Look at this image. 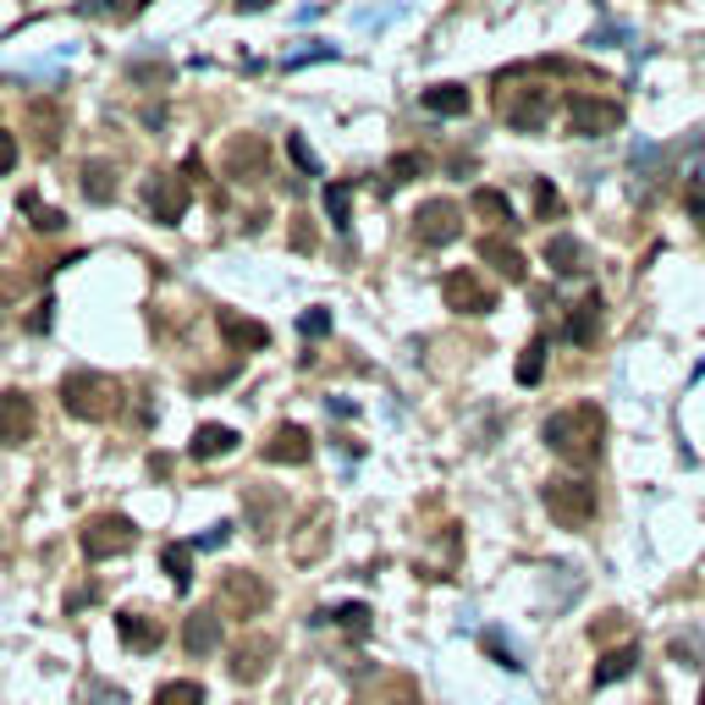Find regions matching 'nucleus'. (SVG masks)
I'll return each instance as SVG.
<instances>
[{
	"mask_svg": "<svg viewBox=\"0 0 705 705\" xmlns=\"http://www.w3.org/2000/svg\"><path fill=\"white\" fill-rule=\"evenodd\" d=\"M541 435H546V446L573 463V469H590L601 452H606V414L595 409V403H573V409H557L552 420L541 424Z\"/></svg>",
	"mask_w": 705,
	"mask_h": 705,
	"instance_id": "f257e3e1",
	"label": "nucleus"
},
{
	"mask_svg": "<svg viewBox=\"0 0 705 705\" xmlns=\"http://www.w3.org/2000/svg\"><path fill=\"white\" fill-rule=\"evenodd\" d=\"M552 105H557V89L552 83H530V67L496 78V117L513 133H541L552 122Z\"/></svg>",
	"mask_w": 705,
	"mask_h": 705,
	"instance_id": "f03ea898",
	"label": "nucleus"
},
{
	"mask_svg": "<svg viewBox=\"0 0 705 705\" xmlns=\"http://www.w3.org/2000/svg\"><path fill=\"white\" fill-rule=\"evenodd\" d=\"M61 409L72 420H89V424L111 420L122 409V381L117 375H100V370H72L61 381Z\"/></svg>",
	"mask_w": 705,
	"mask_h": 705,
	"instance_id": "7ed1b4c3",
	"label": "nucleus"
},
{
	"mask_svg": "<svg viewBox=\"0 0 705 705\" xmlns=\"http://www.w3.org/2000/svg\"><path fill=\"white\" fill-rule=\"evenodd\" d=\"M78 541H83V557H89V563L128 557V552L139 546V524H133V518H122V513H94V518L78 530Z\"/></svg>",
	"mask_w": 705,
	"mask_h": 705,
	"instance_id": "20e7f679",
	"label": "nucleus"
},
{
	"mask_svg": "<svg viewBox=\"0 0 705 705\" xmlns=\"http://www.w3.org/2000/svg\"><path fill=\"white\" fill-rule=\"evenodd\" d=\"M541 502H546V513H552L563 530H584V524L595 518V485L578 480V474L546 480V485H541Z\"/></svg>",
	"mask_w": 705,
	"mask_h": 705,
	"instance_id": "39448f33",
	"label": "nucleus"
},
{
	"mask_svg": "<svg viewBox=\"0 0 705 705\" xmlns=\"http://www.w3.org/2000/svg\"><path fill=\"white\" fill-rule=\"evenodd\" d=\"M215 601H221V612H232V617H260V612L271 606V584H265L254 567H226L221 584H215Z\"/></svg>",
	"mask_w": 705,
	"mask_h": 705,
	"instance_id": "423d86ee",
	"label": "nucleus"
},
{
	"mask_svg": "<svg viewBox=\"0 0 705 705\" xmlns=\"http://www.w3.org/2000/svg\"><path fill=\"white\" fill-rule=\"evenodd\" d=\"M188 204H193V182H188L182 171H154V177L143 182V210H149L160 226H177V221L188 215Z\"/></svg>",
	"mask_w": 705,
	"mask_h": 705,
	"instance_id": "0eeeda50",
	"label": "nucleus"
},
{
	"mask_svg": "<svg viewBox=\"0 0 705 705\" xmlns=\"http://www.w3.org/2000/svg\"><path fill=\"white\" fill-rule=\"evenodd\" d=\"M567 128L578 139H606L623 128V105L606 94H567Z\"/></svg>",
	"mask_w": 705,
	"mask_h": 705,
	"instance_id": "6e6552de",
	"label": "nucleus"
},
{
	"mask_svg": "<svg viewBox=\"0 0 705 705\" xmlns=\"http://www.w3.org/2000/svg\"><path fill=\"white\" fill-rule=\"evenodd\" d=\"M463 238V204L452 199H424L420 215H414V243L420 249H446Z\"/></svg>",
	"mask_w": 705,
	"mask_h": 705,
	"instance_id": "1a4fd4ad",
	"label": "nucleus"
},
{
	"mask_svg": "<svg viewBox=\"0 0 705 705\" xmlns=\"http://www.w3.org/2000/svg\"><path fill=\"white\" fill-rule=\"evenodd\" d=\"M221 165H226L232 182H265L271 177V149H265L260 133H238V139H226Z\"/></svg>",
	"mask_w": 705,
	"mask_h": 705,
	"instance_id": "9d476101",
	"label": "nucleus"
},
{
	"mask_svg": "<svg viewBox=\"0 0 705 705\" xmlns=\"http://www.w3.org/2000/svg\"><path fill=\"white\" fill-rule=\"evenodd\" d=\"M271 667H276V639L271 634H249V639L232 645V662H226L232 684H260V678H271Z\"/></svg>",
	"mask_w": 705,
	"mask_h": 705,
	"instance_id": "9b49d317",
	"label": "nucleus"
},
{
	"mask_svg": "<svg viewBox=\"0 0 705 705\" xmlns=\"http://www.w3.org/2000/svg\"><path fill=\"white\" fill-rule=\"evenodd\" d=\"M441 298H446L452 314H491V309H496V292L480 282L474 271H452V276L441 282Z\"/></svg>",
	"mask_w": 705,
	"mask_h": 705,
	"instance_id": "f8f14e48",
	"label": "nucleus"
},
{
	"mask_svg": "<svg viewBox=\"0 0 705 705\" xmlns=\"http://www.w3.org/2000/svg\"><path fill=\"white\" fill-rule=\"evenodd\" d=\"M39 414H33V397L28 392H0V446H22L33 441Z\"/></svg>",
	"mask_w": 705,
	"mask_h": 705,
	"instance_id": "ddd939ff",
	"label": "nucleus"
},
{
	"mask_svg": "<svg viewBox=\"0 0 705 705\" xmlns=\"http://www.w3.org/2000/svg\"><path fill=\"white\" fill-rule=\"evenodd\" d=\"M314 457V441L303 424H276L271 441H265V463H286V469H303Z\"/></svg>",
	"mask_w": 705,
	"mask_h": 705,
	"instance_id": "4468645a",
	"label": "nucleus"
},
{
	"mask_svg": "<svg viewBox=\"0 0 705 705\" xmlns=\"http://www.w3.org/2000/svg\"><path fill=\"white\" fill-rule=\"evenodd\" d=\"M480 260H485L502 282H513V286L530 282V260H524V249L507 243V238H485V243H480Z\"/></svg>",
	"mask_w": 705,
	"mask_h": 705,
	"instance_id": "2eb2a0df",
	"label": "nucleus"
},
{
	"mask_svg": "<svg viewBox=\"0 0 705 705\" xmlns=\"http://www.w3.org/2000/svg\"><path fill=\"white\" fill-rule=\"evenodd\" d=\"M117 634H122V645L139 651V656H149V651L165 645V628H160V617H149V612H117Z\"/></svg>",
	"mask_w": 705,
	"mask_h": 705,
	"instance_id": "dca6fc26",
	"label": "nucleus"
},
{
	"mask_svg": "<svg viewBox=\"0 0 705 705\" xmlns=\"http://www.w3.org/2000/svg\"><path fill=\"white\" fill-rule=\"evenodd\" d=\"M215 325H221L226 348H238V353H243V348H249V353H265V348H271V331H265L260 320H243L238 309H221V314H215Z\"/></svg>",
	"mask_w": 705,
	"mask_h": 705,
	"instance_id": "f3484780",
	"label": "nucleus"
},
{
	"mask_svg": "<svg viewBox=\"0 0 705 705\" xmlns=\"http://www.w3.org/2000/svg\"><path fill=\"white\" fill-rule=\"evenodd\" d=\"M563 336L573 342V348H590L595 336H601V292H584L573 309H567V325Z\"/></svg>",
	"mask_w": 705,
	"mask_h": 705,
	"instance_id": "a211bd4d",
	"label": "nucleus"
},
{
	"mask_svg": "<svg viewBox=\"0 0 705 705\" xmlns=\"http://www.w3.org/2000/svg\"><path fill=\"white\" fill-rule=\"evenodd\" d=\"M28 128H33V143L50 154V149H56V139H61V128H67L61 100H28Z\"/></svg>",
	"mask_w": 705,
	"mask_h": 705,
	"instance_id": "6ab92c4d",
	"label": "nucleus"
},
{
	"mask_svg": "<svg viewBox=\"0 0 705 705\" xmlns=\"http://www.w3.org/2000/svg\"><path fill=\"white\" fill-rule=\"evenodd\" d=\"M546 265H552L557 276H584V271H590V249H584L578 238L557 232V238H546Z\"/></svg>",
	"mask_w": 705,
	"mask_h": 705,
	"instance_id": "aec40b11",
	"label": "nucleus"
},
{
	"mask_svg": "<svg viewBox=\"0 0 705 705\" xmlns=\"http://www.w3.org/2000/svg\"><path fill=\"white\" fill-rule=\"evenodd\" d=\"M238 441H243V435H238L232 424H199V430L188 435V452H193L199 463H210V457H226Z\"/></svg>",
	"mask_w": 705,
	"mask_h": 705,
	"instance_id": "412c9836",
	"label": "nucleus"
},
{
	"mask_svg": "<svg viewBox=\"0 0 705 705\" xmlns=\"http://www.w3.org/2000/svg\"><path fill=\"white\" fill-rule=\"evenodd\" d=\"M221 645V617L215 612H188V623H182V651L188 656H210Z\"/></svg>",
	"mask_w": 705,
	"mask_h": 705,
	"instance_id": "4be33fe9",
	"label": "nucleus"
},
{
	"mask_svg": "<svg viewBox=\"0 0 705 705\" xmlns=\"http://www.w3.org/2000/svg\"><path fill=\"white\" fill-rule=\"evenodd\" d=\"M628 673H639V645H617V651H606L601 662H595V689H606V684H623Z\"/></svg>",
	"mask_w": 705,
	"mask_h": 705,
	"instance_id": "5701e85b",
	"label": "nucleus"
},
{
	"mask_svg": "<svg viewBox=\"0 0 705 705\" xmlns=\"http://www.w3.org/2000/svg\"><path fill=\"white\" fill-rule=\"evenodd\" d=\"M420 105L430 117H463L469 111V89L463 83H435V89H424Z\"/></svg>",
	"mask_w": 705,
	"mask_h": 705,
	"instance_id": "b1692460",
	"label": "nucleus"
},
{
	"mask_svg": "<svg viewBox=\"0 0 705 705\" xmlns=\"http://www.w3.org/2000/svg\"><path fill=\"white\" fill-rule=\"evenodd\" d=\"M83 193H89L94 204L117 199V165H111V160H83Z\"/></svg>",
	"mask_w": 705,
	"mask_h": 705,
	"instance_id": "393cba45",
	"label": "nucleus"
},
{
	"mask_svg": "<svg viewBox=\"0 0 705 705\" xmlns=\"http://www.w3.org/2000/svg\"><path fill=\"white\" fill-rule=\"evenodd\" d=\"M469 210H474V215H485V221H496V226H518V221H513V204H507V193H496V188H474Z\"/></svg>",
	"mask_w": 705,
	"mask_h": 705,
	"instance_id": "a878e982",
	"label": "nucleus"
},
{
	"mask_svg": "<svg viewBox=\"0 0 705 705\" xmlns=\"http://www.w3.org/2000/svg\"><path fill=\"white\" fill-rule=\"evenodd\" d=\"M370 617H375V612H370L364 601H348V606L320 612V623H336V628H342V634H353V639H359V634H370Z\"/></svg>",
	"mask_w": 705,
	"mask_h": 705,
	"instance_id": "bb28decb",
	"label": "nucleus"
},
{
	"mask_svg": "<svg viewBox=\"0 0 705 705\" xmlns=\"http://www.w3.org/2000/svg\"><path fill=\"white\" fill-rule=\"evenodd\" d=\"M375 705H424V695H420V684H414V678L386 673V678L375 684Z\"/></svg>",
	"mask_w": 705,
	"mask_h": 705,
	"instance_id": "cd10ccee",
	"label": "nucleus"
},
{
	"mask_svg": "<svg viewBox=\"0 0 705 705\" xmlns=\"http://www.w3.org/2000/svg\"><path fill=\"white\" fill-rule=\"evenodd\" d=\"M325 524H331V513H325V507H314V513H309V524H303L309 535H298V541H292V557H298V563H314V552H320V541L331 535Z\"/></svg>",
	"mask_w": 705,
	"mask_h": 705,
	"instance_id": "c85d7f7f",
	"label": "nucleus"
},
{
	"mask_svg": "<svg viewBox=\"0 0 705 705\" xmlns=\"http://www.w3.org/2000/svg\"><path fill=\"white\" fill-rule=\"evenodd\" d=\"M154 705H204V684H193V678L160 684V689H154Z\"/></svg>",
	"mask_w": 705,
	"mask_h": 705,
	"instance_id": "c756f323",
	"label": "nucleus"
},
{
	"mask_svg": "<svg viewBox=\"0 0 705 705\" xmlns=\"http://www.w3.org/2000/svg\"><path fill=\"white\" fill-rule=\"evenodd\" d=\"M541 375H546V336H535V342L524 348V359H518V386H541Z\"/></svg>",
	"mask_w": 705,
	"mask_h": 705,
	"instance_id": "7c9ffc66",
	"label": "nucleus"
},
{
	"mask_svg": "<svg viewBox=\"0 0 705 705\" xmlns=\"http://www.w3.org/2000/svg\"><path fill=\"white\" fill-rule=\"evenodd\" d=\"M249 513H254V535H260V541H271V535H276V496L249 491Z\"/></svg>",
	"mask_w": 705,
	"mask_h": 705,
	"instance_id": "2f4dec72",
	"label": "nucleus"
},
{
	"mask_svg": "<svg viewBox=\"0 0 705 705\" xmlns=\"http://www.w3.org/2000/svg\"><path fill=\"white\" fill-rule=\"evenodd\" d=\"M348 210H353V188H348V182L325 188V215H331V226H336V232H348V226H353V221H348Z\"/></svg>",
	"mask_w": 705,
	"mask_h": 705,
	"instance_id": "473e14b6",
	"label": "nucleus"
},
{
	"mask_svg": "<svg viewBox=\"0 0 705 705\" xmlns=\"http://www.w3.org/2000/svg\"><path fill=\"white\" fill-rule=\"evenodd\" d=\"M17 210H22V215H33V226H39V232H61V226H67V215H61V210H50V204H39V193H22V204H17Z\"/></svg>",
	"mask_w": 705,
	"mask_h": 705,
	"instance_id": "72a5a7b5",
	"label": "nucleus"
},
{
	"mask_svg": "<svg viewBox=\"0 0 705 705\" xmlns=\"http://www.w3.org/2000/svg\"><path fill=\"white\" fill-rule=\"evenodd\" d=\"M165 573H171L177 590H188V584H193V546H182V541L165 546Z\"/></svg>",
	"mask_w": 705,
	"mask_h": 705,
	"instance_id": "f704fd0d",
	"label": "nucleus"
},
{
	"mask_svg": "<svg viewBox=\"0 0 705 705\" xmlns=\"http://www.w3.org/2000/svg\"><path fill=\"white\" fill-rule=\"evenodd\" d=\"M424 171V154H397L392 165H386V188H403V182H414Z\"/></svg>",
	"mask_w": 705,
	"mask_h": 705,
	"instance_id": "c9c22d12",
	"label": "nucleus"
},
{
	"mask_svg": "<svg viewBox=\"0 0 705 705\" xmlns=\"http://www.w3.org/2000/svg\"><path fill=\"white\" fill-rule=\"evenodd\" d=\"M286 154H292V165H298L303 177H320V160H314V149L303 143V133H286Z\"/></svg>",
	"mask_w": 705,
	"mask_h": 705,
	"instance_id": "e433bc0d",
	"label": "nucleus"
},
{
	"mask_svg": "<svg viewBox=\"0 0 705 705\" xmlns=\"http://www.w3.org/2000/svg\"><path fill=\"white\" fill-rule=\"evenodd\" d=\"M535 215H541V221H557V215H563V193H557L552 182H535Z\"/></svg>",
	"mask_w": 705,
	"mask_h": 705,
	"instance_id": "4c0bfd02",
	"label": "nucleus"
},
{
	"mask_svg": "<svg viewBox=\"0 0 705 705\" xmlns=\"http://www.w3.org/2000/svg\"><path fill=\"white\" fill-rule=\"evenodd\" d=\"M331 56H336V44H320V39H314V44L292 50V56L282 61V67H286V72H298V67H309V61H331Z\"/></svg>",
	"mask_w": 705,
	"mask_h": 705,
	"instance_id": "58836bf2",
	"label": "nucleus"
},
{
	"mask_svg": "<svg viewBox=\"0 0 705 705\" xmlns=\"http://www.w3.org/2000/svg\"><path fill=\"white\" fill-rule=\"evenodd\" d=\"M78 705H122V689H117V684L89 678V684H83V695H78Z\"/></svg>",
	"mask_w": 705,
	"mask_h": 705,
	"instance_id": "ea45409f",
	"label": "nucleus"
},
{
	"mask_svg": "<svg viewBox=\"0 0 705 705\" xmlns=\"http://www.w3.org/2000/svg\"><path fill=\"white\" fill-rule=\"evenodd\" d=\"M298 331L303 336H331V309H303L298 314Z\"/></svg>",
	"mask_w": 705,
	"mask_h": 705,
	"instance_id": "a19ab883",
	"label": "nucleus"
},
{
	"mask_svg": "<svg viewBox=\"0 0 705 705\" xmlns=\"http://www.w3.org/2000/svg\"><path fill=\"white\" fill-rule=\"evenodd\" d=\"M480 645L496 656V667H507V673H518V667H524V662H518V651H513V645H502V634H485Z\"/></svg>",
	"mask_w": 705,
	"mask_h": 705,
	"instance_id": "79ce46f5",
	"label": "nucleus"
},
{
	"mask_svg": "<svg viewBox=\"0 0 705 705\" xmlns=\"http://www.w3.org/2000/svg\"><path fill=\"white\" fill-rule=\"evenodd\" d=\"M628 623H623V612H606L601 623H590V639H617Z\"/></svg>",
	"mask_w": 705,
	"mask_h": 705,
	"instance_id": "37998d69",
	"label": "nucleus"
},
{
	"mask_svg": "<svg viewBox=\"0 0 705 705\" xmlns=\"http://www.w3.org/2000/svg\"><path fill=\"white\" fill-rule=\"evenodd\" d=\"M684 204H689V215H695V226L705 232V182H689L684 188Z\"/></svg>",
	"mask_w": 705,
	"mask_h": 705,
	"instance_id": "c03bdc74",
	"label": "nucleus"
},
{
	"mask_svg": "<svg viewBox=\"0 0 705 705\" xmlns=\"http://www.w3.org/2000/svg\"><path fill=\"white\" fill-rule=\"evenodd\" d=\"M11 165H17V139H11V133L0 128V177H6Z\"/></svg>",
	"mask_w": 705,
	"mask_h": 705,
	"instance_id": "a18cd8bd",
	"label": "nucleus"
},
{
	"mask_svg": "<svg viewBox=\"0 0 705 705\" xmlns=\"http://www.w3.org/2000/svg\"><path fill=\"white\" fill-rule=\"evenodd\" d=\"M50 309H56V303H50V298H44V303H39V309H33V320H28V331H50Z\"/></svg>",
	"mask_w": 705,
	"mask_h": 705,
	"instance_id": "49530a36",
	"label": "nucleus"
},
{
	"mask_svg": "<svg viewBox=\"0 0 705 705\" xmlns=\"http://www.w3.org/2000/svg\"><path fill=\"white\" fill-rule=\"evenodd\" d=\"M701 705H705V689H701Z\"/></svg>",
	"mask_w": 705,
	"mask_h": 705,
	"instance_id": "de8ad7c7",
	"label": "nucleus"
}]
</instances>
